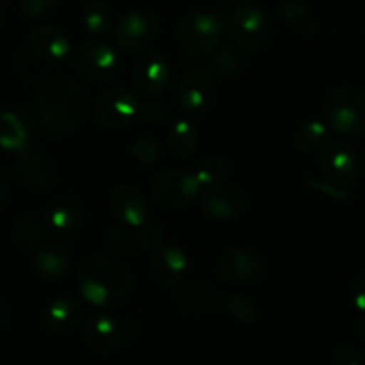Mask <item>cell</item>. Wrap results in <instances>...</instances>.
Masks as SVG:
<instances>
[{
	"label": "cell",
	"instance_id": "e575fe53",
	"mask_svg": "<svg viewBox=\"0 0 365 365\" xmlns=\"http://www.w3.org/2000/svg\"><path fill=\"white\" fill-rule=\"evenodd\" d=\"M132 155L143 166H152L159 159V143L153 138H141L132 145Z\"/></svg>",
	"mask_w": 365,
	"mask_h": 365
},
{
	"label": "cell",
	"instance_id": "484cf974",
	"mask_svg": "<svg viewBox=\"0 0 365 365\" xmlns=\"http://www.w3.org/2000/svg\"><path fill=\"white\" fill-rule=\"evenodd\" d=\"M82 24L91 36L102 38L113 29V13L102 2H91L82 11Z\"/></svg>",
	"mask_w": 365,
	"mask_h": 365
},
{
	"label": "cell",
	"instance_id": "ee69618b",
	"mask_svg": "<svg viewBox=\"0 0 365 365\" xmlns=\"http://www.w3.org/2000/svg\"><path fill=\"white\" fill-rule=\"evenodd\" d=\"M0 2H4V0H0Z\"/></svg>",
	"mask_w": 365,
	"mask_h": 365
},
{
	"label": "cell",
	"instance_id": "7c38bea8",
	"mask_svg": "<svg viewBox=\"0 0 365 365\" xmlns=\"http://www.w3.org/2000/svg\"><path fill=\"white\" fill-rule=\"evenodd\" d=\"M84 203L77 196H61L56 198L45 212L46 232L57 237H73L84 225Z\"/></svg>",
	"mask_w": 365,
	"mask_h": 365
},
{
	"label": "cell",
	"instance_id": "ffe728a7",
	"mask_svg": "<svg viewBox=\"0 0 365 365\" xmlns=\"http://www.w3.org/2000/svg\"><path fill=\"white\" fill-rule=\"evenodd\" d=\"M48 334L56 337H68L82 327V310L75 299L59 298L48 305L43 316Z\"/></svg>",
	"mask_w": 365,
	"mask_h": 365
},
{
	"label": "cell",
	"instance_id": "8fae6325",
	"mask_svg": "<svg viewBox=\"0 0 365 365\" xmlns=\"http://www.w3.org/2000/svg\"><path fill=\"white\" fill-rule=\"evenodd\" d=\"M170 61L160 52H146L135 63L132 70V82L139 95L155 98L166 91L170 84Z\"/></svg>",
	"mask_w": 365,
	"mask_h": 365
},
{
	"label": "cell",
	"instance_id": "ba28073f",
	"mask_svg": "<svg viewBox=\"0 0 365 365\" xmlns=\"http://www.w3.org/2000/svg\"><path fill=\"white\" fill-rule=\"evenodd\" d=\"M159 34V18L148 9H134L114 24V41L125 52H141Z\"/></svg>",
	"mask_w": 365,
	"mask_h": 365
},
{
	"label": "cell",
	"instance_id": "9a60e30c",
	"mask_svg": "<svg viewBox=\"0 0 365 365\" xmlns=\"http://www.w3.org/2000/svg\"><path fill=\"white\" fill-rule=\"evenodd\" d=\"M202 212L214 221H230L245 210L246 198L241 189L230 184H217L207 187L202 196Z\"/></svg>",
	"mask_w": 365,
	"mask_h": 365
},
{
	"label": "cell",
	"instance_id": "52a82bcc",
	"mask_svg": "<svg viewBox=\"0 0 365 365\" xmlns=\"http://www.w3.org/2000/svg\"><path fill=\"white\" fill-rule=\"evenodd\" d=\"M196 171L171 168L163 171L152 184V196L164 209H180L189 205L202 192Z\"/></svg>",
	"mask_w": 365,
	"mask_h": 365
},
{
	"label": "cell",
	"instance_id": "277c9868",
	"mask_svg": "<svg viewBox=\"0 0 365 365\" xmlns=\"http://www.w3.org/2000/svg\"><path fill=\"white\" fill-rule=\"evenodd\" d=\"M223 24L220 18L205 11L187 13L177 25L178 43L187 52L205 56L214 52L223 39Z\"/></svg>",
	"mask_w": 365,
	"mask_h": 365
},
{
	"label": "cell",
	"instance_id": "ab89813d",
	"mask_svg": "<svg viewBox=\"0 0 365 365\" xmlns=\"http://www.w3.org/2000/svg\"><path fill=\"white\" fill-rule=\"evenodd\" d=\"M11 321V309L9 305H7L6 302H2L0 299V334H2L4 330L7 328V324H9Z\"/></svg>",
	"mask_w": 365,
	"mask_h": 365
},
{
	"label": "cell",
	"instance_id": "d590c367",
	"mask_svg": "<svg viewBox=\"0 0 365 365\" xmlns=\"http://www.w3.org/2000/svg\"><path fill=\"white\" fill-rule=\"evenodd\" d=\"M168 110L164 103L157 100H148V102L139 103V118L148 125H159L166 120Z\"/></svg>",
	"mask_w": 365,
	"mask_h": 365
},
{
	"label": "cell",
	"instance_id": "83f0119b",
	"mask_svg": "<svg viewBox=\"0 0 365 365\" xmlns=\"http://www.w3.org/2000/svg\"><path fill=\"white\" fill-rule=\"evenodd\" d=\"M196 177L203 187H214L223 184L228 177V163L220 155H209L196 168Z\"/></svg>",
	"mask_w": 365,
	"mask_h": 365
},
{
	"label": "cell",
	"instance_id": "6da1fadb",
	"mask_svg": "<svg viewBox=\"0 0 365 365\" xmlns=\"http://www.w3.org/2000/svg\"><path fill=\"white\" fill-rule=\"evenodd\" d=\"M88 113V93L71 81L46 82L38 96V116L50 135H66L82 123Z\"/></svg>",
	"mask_w": 365,
	"mask_h": 365
},
{
	"label": "cell",
	"instance_id": "cb8c5ba5",
	"mask_svg": "<svg viewBox=\"0 0 365 365\" xmlns=\"http://www.w3.org/2000/svg\"><path fill=\"white\" fill-rule=\"evenodd\" d=\"M168 146L171 155L177 159H187L198 146V130L187 120H177L168 130Z\"/></svg>",
	"mask_w": 365,
	"mask_h": 365
},
{
	"label": "cell",
	"instance_id": "e0dca14e",
	"mask_svg": "<svg viewBox=\"0 0 365 365\" xmlns=\"http://www.w3.org/2000/svg\"><path fill=\"white\" fill-rule=\"evenodd\" d=\"M110 210L121 225L139 228L148 221V207L141 189L132 184H120L110 195Z\"/></svg>",
	"mask_w": 365,
	"mask_h": 365
},
{
	"label": "cell",
	"instance_id": "44dd1931",
	"mask_svg": "<svg viewBox=\"0 0 365 365\" xmlns=\"http://www.w3.org/2000/svg\"><path fill=\"white\" fill-rule=\"evenodd\" d=\"M70 255L68 250L59 242H45L39 246L32 259V267L36 274L46 282H56L64 277L70 267Z\"/></svg>",
	"mask_w": 365,
	"mask_h": 365
},
{
	"label": "cell",
	"instance_id": "60d3db41",
	"mask_svg": "<svg viewBox=\"0 0 365 365\" xmlns=\"http://www.w3.org/2000/svg\"><path fill=\"white\" fill-rule=\"evenodd\" d=\"M7 195H9V180H7V175L0 170V205L6 202Z\"/></svg>",
	"mask_w": 365,
	"mask_h": 365
},
{
	"label": "cell",
	"instance_id": "f1b7e54d",
	"mask_svg": "<svg viewBox=\"0 0 365 365\" xmlns=\"http://www.w3.org/2000/svg\"><path fill=\"white\" fill-rule=\"evenodd\" d=\"M242 48H235V46H227V48L220 50L212 56V70L217 77H230L235 71L241 70L245 66V53L241 52Z\"/></svg>",
	"mask_w": 365,
	"mask_h": 365
},
{
	"label": "cell",
	"instance_id": "f546056e",
	"mask_svg": "<svg viewBox=\"0 0 365 365\" xmlns=\"http://www.w3.org/2000/svg\"><path fill=\"white\" fill-rule=\"evenodd\" d=\"M45 230V221L39 223L34 217H21L16 223V228H14V237H16V242L21 248H31V246L41 242Z\"/></svg>",
	"mask_w": 365,
	"mask_h": 365
},
{
	"label": "cell",
	"instance_id": "8992f818",
	"mask_svg": "<svg viewBox=\"0 0 365 365\" xmlns=\"http://www.w3.org/2000/svg\"><path fill=\"white\" fill-rule=\"evenodd\" d=\"M269 16L260 7H237L228 20V34L235 45L242 50H262L271 41Z\"/></svg>",
	"mask_w": 365,
	"mask_h": 365
},
{
	"label": "cell",
	"instance_id": "4dcf8cb0",
	"mask_svg": "<svg viewBox=\"0 0 365 365\" xmlns=\"http://www.w3.org/2000/svg\"><path fill=\"white\" fill-rule=\"evenodd\" d=\"M178 299H180L182 307H187V310H196V312H202V310H209L214 307V292L209 287L203 285L202 291L198 294V285L192 284L189 287H185L184 291L178 292Z\"/></svg>",
	"mask_w": 365,
	"mask_h": 365
},
{
	"label": "cell",
	"instance_id": "5bb4252c",
	"mask_svg": "<svg viewBox=\"0 0 365 365\" xmlns=\"http://www.w3.org/2000/svg\"><path fill=\"white\" fill-rule=\"evenodd\" d=\"M221 280L232 285L252 284L262 278L264 262L246 248H230L223 253L217 264Z\"/></svg>",
	"mask_w": 365,
	"mask_h": 365
},
{
	"label": "cell",
	"instance_id": "8d00e7d4",
	"mask_svg": "<svg viewBox=\"0 0 365 365\" xmlns=\"http://www.w3.org/2000/svg\"><path fill=\"white\" fill-rule=\"evenodd\" d=\"M307 184H309L312 189H316L319 195L328 196V198L339 200V202L349 198V192L344 191V189H342V185L334 184V182L327 180V178H324V180H316V178H312V180H307Z\"/></svg>",
	"mask_w": 365,
	"mask_h": 365
},
{
	"label": "cell",
	"instance_id": "1f68e13d",
	"mask_svg": "<svg viewBox=\"0 0 365 365\" xmlns=\"http://www.w3.org/2000/svg\"><path fill=\"white\" fill-rule=\"evenodd\" d=\"M227 310L237 323L246 324V327H252L259 319L257 307L248 298H245L241 294H232L227 299Z\"/></svg>",
	"mask_w": 365,
	"mask_h": 365
},
{
	"label": "cell",
	"instance_id": "7bdbcfd3",
	"mask_svg": "<svg viewBox=\"0 0 365 365\" xmlns=\"http://www.w3.org/2000/svg\"><path fill=\"white\" fill-rule=\"evenodd\" d=\"M237 2H248V0H237Z\"/></svg>",
	"mask_w": 365,
	"mask_h": 365
},
{
	"label": "cell",
	"instance_id": "7a4b0ae2",
	"mask_svg": "<svg viewBox=\"0 0 365 365\" xmlns=\"http://www.w3.org/2000/svg\"><path fill=\"white\" fill-rule=\"evenodd\" d=\"M77 287L86 303L109 309L130 292V271L109 257H89L77 271Z\"/></svg>",
	"mask_w": 365,
	"mask_h": 365
},
{
	"label": "cell",
	"instance_id": "30bf717a",
	"mask_svg": "<svg viewBox=\"0 0 365 365\" xmlns=\"http://www.w3.org/2000/svg\"><path fill=\"white\" fill-rule=\"evenodd\" d=\"M321 173L327 180L342 187L355 184L360 175L359 153L342 139L328 143L321 155Z\"/></svg>",
	"mask_w": 365,
	"mask_h": 365
},
{
	"label": "cell",
	"instance_id": "4316f807",
	"mask_svg": "<svg viewBox=\"0 0 365 365\" xmlns=\"http://www.w3.org/2000/svg\"><path fill=\"white\" fill-rule=\"evenodd\" d=\"M280 18L299 34H312L316 31L312 13L302 2H285L280 7Z\"/></svg>",
	"mask_w": 365,
	"mask_h": 365
},
{
	"label": "cell",
	"instance_id": "836d02e7",
	"mask_svg": "<svg viewBox=\"0 0 365 365\" xmlns=\"http://www.w3.org/2000/svg\"><path fill=\"white\" fill-rule=\"evenodd\" d=\"M59 0H20V13L29 20H43L53 13Z\"/></svg>",
	"mask_w": 365,
	"mask_h": 365
},
{
	"label": "cell",
	"instance_id": "b9f144b4",
	"mask_svg": "<svg viewBox=\"0 0 365 365\" xmlns=\"http://www.w3.org/2000/svg\"><path fill=\"white\" fill-rule=\"evenodd\" d=\"M356 331H359L360 339H362V341H365V314H364L362 319L359 321V324H356Z\"/></svg>",
	"mask_w": 365,
	"mask_h": 365
},
{
	"label": "cell",
	"instance_id": "74e56055",
	"mask_svg": "<svg viewBox=\"0 0 365 365\" xmlns=\"http://www.w3.org/2000/svg\"><path fill=\"white\" fill-rule=\"evenodd\" d=\"M334 362L337 365H364L365 359L359 348L355 346H341L335 351Z\"/></svg>",
	"mask_w": 365,
	"mask_h": 365
},
{
	"label": "cell",
	"instance_id": "2e32d148",
	"mask_svg": "<svg viewBox=\"0 0 365 365\" xmlns=\"http://www.w3.org/2000/svg\"><path fill=\"white\" fill-rule=\"evenodd\" d=\"M82 341L89 349L102 355L114 353L121 344V327L113 316L107 314H95L82 321Z\"/></svg>",
	"mask_w": 365,
	"mask_h": 365
},
{
	"label": "cell",
	"instance_id": "d6a6232c",
	"mask_svg": "<svg viewBox=\"0 0 365 365\" xmlns=\"http://www.w3.org/2000/svg\"><path fill=\"white\" fill-rule=\"evenodd\" d=\"M138 241L139 248H143L145 252L155 253L164 245V230L160 228V225L146 221L145 225L138 228Z\"/></svg>",
	"mask_w": 365,
	"mask_h": 365
},
{
	"label": "cell",
	"instance_id": "7402d4cb",
	"mask_svg": "<svg viewBox=\"0 0 365 365\" xmlns=\"http://www.w3.org/2000/svg\"><path fill=\"white\" fill-rule=\"evenodd\" d=\"M0 148L20 153L29 148V128L13 110L0 113Z\"/></svg>",
	"mask_w": 365,
	"mask_h": 365
},
{
	"label": "cell",
	"instance_id": "f35d334b",
	"mask_svg": "<svg viewBox=\"0 0 365 365\" xmlns=\"http://www.w3.org/2000/svg\"><path fill=\"white\" fill-rule=\"evenodd\" d=\"M351 302L353 307L360 314H365V269L355 278L351 285Z\"/></svg>",
	"mask_w": 365,
	"mask_h": 365
},
{
	"label": "cell",
	"instance_id": "d6986e66",
	"mask_svg": "<svg viewBox=\"0 0 365 365\" xmlns=\"http://www.w3.org/2000/svg\"><path fill=\"white\" fill-rule=\"evenodd\" d=\"M29 46L39 59L46 63H59L71 52V43L61 29L53 25H39L29 36Z\"/></svg>",
	"mask_w": 365,
	"mask_h": 365
},
{
	"label": "cell",
	"instance_id": "603a6c76",
	"mask_svg": "<svg viewBox=\"0 0 365 365\" xmlns=\"http://www.w3.org/2000/svg\"><path fill=\"white\" fill-rule=\"evenodd\" d=\"M328 123L324 120H307L298 127L294 135V146L303 153L323 152L330 138Z\"/></svg>",
	"mask_w": 365,
	"mask_h": 365
},
{
	"label": "cell",
	"instance_id": "4fadbf2b",
	"mask_svg": "<svg viewBox=\"0 0 365 365\" xmlns=\"http://www.w3.org/2000/svg\"><path fill=\"white\" fill-rule=\"evenodd\" d=\"M214 98V81L209 71L192 68L185 71L177 89V100L187 114H200L209 109Z\"/></svg>",
	"mask_w": 365,
	"mask_h": 365
},
{
	"label": "cell",
	"instance_id": "3957f363",
	"mask_svg": "<svg viewBox=\"0 0 365 365\" xmlns=\"http://www.w3.org/2000/svg\"><path fill=\"white\" fill-rule=\"evenodd\" d=\"M324 121L341 135H360L365 132V93L359 88L342 86L328 91L323 102Z\"/></svg>",
	"mask_w": 365,
	"mask_h": 365
},
{
	"label": "cell",
	"instance_id": "5b68a950",
	"mask_svg": "<svg viewBox=\"0 0 365 365\" xmlns=\"http://www.w3.org/2000/svg\"><path fill=\"white\" fill-rule=\"evenodd\" d=\"M120 56L103 41H89L75 53L73 66L78 77L89 84H106L120 71Z\"/></svg>",
	"mask_w": 365,
	"mask_h": 365
},
{
	"label": "cell",
	"instance_id": "9c48e42d",
	"mask_svg": "<svg viewBox=\"0 0 365 365\" xmlns=\"http://www.w3.org/2000/svg\"><path fill=\"white\" fill-rule=\"evenodd\" d=\"M139 116V100L130 89L110 88L100 95L95 106V118L100 127L107 130H120Z\"/></svg>",
	"mask_w": 365,
	"mask_h": 365
},
{
	"label": "cell",
	"instance_id": "d4e9b609",
	"mask_svg": "<svg viewBox=\"0 0 365 365\" xmlns=\"http://www.w3.org/2000/svg\"><path fill=\"white\" fill-rule=\"evenodd\" d=\"M18 155H20L18 170L21 171V177L25 178L29 185L36 189H45L52 185V170H50V166L45 163L41 155L32 152L31 148L24 150Z\"/></svg>",
	"mask_w": 365,
	"mask_h": 365
},
{
	"label": "cell",
	"instance_id": "ac0fdd59",
	"mask_svg": "<svg viewBox=\"0 0 365 365\" xmlns=\"http://www.w3.org/2000/svg\"><path fill=\"white\" fill-rule=\"evenodd\" d=\"M187 257L177 246H166L153 253L150 260V277L160 287L182 284L187 273Z\"/></svg>",
	"mask_w": 365,
	"mask_h": 365
}]
</instances>
